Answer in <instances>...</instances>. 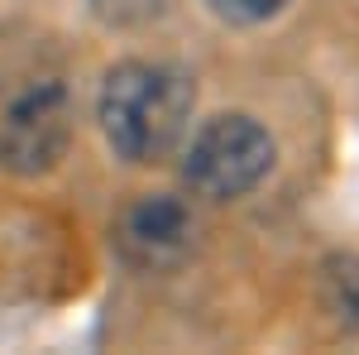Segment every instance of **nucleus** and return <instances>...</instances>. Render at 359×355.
<instances>
[{
  "instance_id": "nucleus-4",
  "label": "nucleus",
  "mask_w": 359,
  "mask_h": 355,
  "mask_svg": "<svg viewBox=\"0 0 359 355\" xmlns=\"http://www.w3.org/2000/svg\"><path fill=\"white\" fill-rule=\"evenodd\" d=\"M196 240V221L187 212V202L154 192V197H139L135 207H125V217L115 226V245L120 254L135 264V269L163 273L172 264H182L192 254Z\"/></svg>"
},
{
  "instance_id": "nucleus-6",
  "label": "nucleus",
  "mask_w": 359,
  "mask_h": 355,
  "mask_svg": "<svg viewBox=\"0 0 359 355\" xmlns=\"http://www.w3.org/2000/svg\"><path fill=\"white\" fill-rule=\"evenodd\" d=\"M86 10L106 25H144L163 10V0H86Z\"/></svg>"
},
{
  "instance_id": "nucleus-2",
  "label": "nucleus",
  "mask_w": 359,
  "mask_h": 355,
  "mask_svg": "<svg viewBox=\"0 0 359 355\" xmlns=\"http://www.w3.org/2000/svg\"><path fill=\"white\" fill-rule=\"evenodd\" d=\"M72 139V96L53 72H10L0 77V168L5 173H48Z\"/></svg>"
},
{
  "instance_id": "nucleus-7",
  "label": "nucleus",
  "mask_w": 359,
  "mask_h": 355,
  "mask_svg": "<svg viewBox=\"0 0 359 355\" xmlns=\"http://www.w3.org/2000/svg\"><path fill=\"white\" fill-rule=\"evenodd\" d=\"M221 20H230V25H259V20H269V15H278L287 0H206Z\"/></svg>"
},
{
  "instance_id": "nucleus-3",
  "label": "nucleus",
  "mask_w": 359,
  "mask_h": 355,
  "mask_svg": "<svg viewBox=\"0 0 359 355\" xmlns=\"http://www.w3.org/2000/svg\"><path fill=\"white\" fill-rule=\"evenodd\" d=\"M269 168H273L269 130L259 120H249V115H216L192 135L182 178H187V188L196 197L235 202V197L259 188Z\"/></svg>"
},
{
  "instance_id": "nucleus-1",
  "label": "nucleus",
  "mask_w": 359,
  "mask_h": 355,
  "mask_svg": "<svg viewBox=\"0 0 359 355\" xmlns=\"http://www.w3.org/2000/svg\"><path fill=\"white\" fill-rule=\"evenodd\" d=\"M192 96V77L172 63H120L101 86V130L120 159L154 164L177 149Z\"/></svg>"
},
{
  "instance_id": "nucleus-5",
  "label": "nucleus",
  "mask_w": 359,
  "mask_h": 355,
  "mask_svg": "<svg viewBox=\"0 0 359 355\" xmlns=\"http://www.w3.org/2000/svg\"><path fill=\"white\" fill-rule=\"evenodd\" d=\"M321 312L331 317L335 331L359 336V259L355 254H331L321 264Z\"/></svg>"
}]
</instances>
